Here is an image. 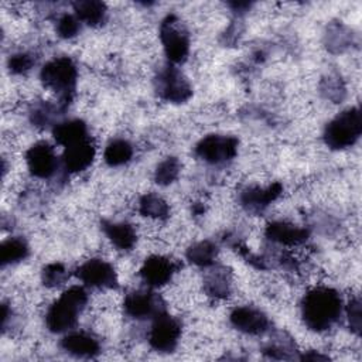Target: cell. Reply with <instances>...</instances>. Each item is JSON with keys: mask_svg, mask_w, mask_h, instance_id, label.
<instances>
[{"mask_svg": "<svg viewBox=\"0 0 362 362\" xmlns=\"http://www.w3.org/2000/svg\"><path fill=\"white\" fill-rule=\"evenodd\" d=\"M342 314V297L331 287H315L301 301V317L307 328L324 332L332 328Z\"/></svg>", "mask_w": 362, "mask_h": 362, "instance_id": "6da1fadb", "label": "cell"}, {"mask_svg": "<svg viewBox=\"0 0 362 362\" xmlns=\"http://www.w3.org/2000/svg\"><path fill=\"white\" fill-rule=\"evenodd\" d=\"M88 303V293L81 286H72L55 300L47 311L45 324L51 332L71 331Z\"/></svg>", "mask_w": 362, "mask_h": 362, "instance_id": "7a4b0ae2", "label": "cell"}, {"mask_svg": "<svg viewBox=\"0 0 362 362\" xmlns=\"http://www.w3.org/2000/svg\"><path fill=\"white\" fill-rule=\"evenodd\" d=\"M40 78L45 88L58 93V103L66 109L72 99L78 79V69L75 62L69 57L52 58L42 65Z\"/></svg>", "mask_w": 362, "mask_h": 362, "instance_id": "3957f363", "label": "cell"}, {"mask_svg": "<svg viewBox=\"0 0 362 362\" xmlns=\"http://www.w3.org/2000/svg\"><path fill=\"white\" fill-rule=\"evenodd\" d=\"M362 133L359 107H349L337 115L324 129V141L332 150H342L356 143Z\"/></svg>", "mask_w": 362, "mask_h": 362, "instance_id": "277c9868", "label": "cell"}, {"mask_svg": "<svg viewBox=\"0 0 362 362\" xmlns=\"http://www.w3.org/2000/svg\"><path fill=\"white\" fill-rule=\"evenodd\" d=\"M160 40L171 64H180L187 59L189 52V34L184 23L175 14H168L161 21Z\"/></svg>", "mask_w": 362, "mask_h": 362, "instance_id": "5b68a950", "label": "cell"}, {"mask_svg": "<svg viewBox=\"0 0 362 362\" xmlns=\"http://www.w3.org/2000/svg\"><path fill=\"white\" fill-rule=\"evenodd\" d=\"M156 90L158 96L171 103H184L192 96V88L184 74L174 64L163 66L156 76Z\"/></svg>", "mask_w": 362, "mask_h": 362, "instance_id": "8992f818", "label": "cell"}, {"mask_svg": "<svg viewBox=\"0 0 362 362\" xmlns=\"http://www.w3.org/2000/svg\"><path fill=\"white\" fill-rule=\"evenodd\" d=\"M238 139L226 134H208L195 146L198 158L208 164H223L230 161L238 153Z\"/></svg>", "mask_w": 362, "mask_h": 362, "instance_id": "52a82bcc", "label": "cell"}, {"mask_svg": "<svg viewBox=\"0 0 362 362\" xmlns=\"http://www.w3.org/2000/svg\"><path fill=\"white\" fill-rule=\"evenodd\" d=\"M181 337V324L165 311L153 318L148 331V342L157 352H173Z\"/></svg>", "mask_w": 362, "mask_h": 362, "instance_id": "ba28073f", "label": "cell"}, {"mask_svg": "<svg viewBox=\"0 0 362 362\" xmlns=\"http://www.w3.org/2000/svg\"><path fill=\"white\" fill-rule=\"evenodd\" d=\"M124 313L136 320L154 318L157 314L165 311L163 298L151 290H134L124 297Z\"/></svg>", "mask_w": 362, "mask_h": 362, "instance_id": "9c48e42d", "label": "cell"}, {"mask_svg": "<svg viewBox=\"0 0 362 362\" xmlns=\"http://www.w3.org/2000/svg\"><path fill=\"white\" fill-rule=\"evenodd\" d=\"M25 163L30 173L37 178H51L58 167V157L48 141H37L25 151Z\"/></svg>", "mask_w": 362, "mask_h": 362, "instance_id": "30bf717a", "label": "cell"}, {"mask_svg": "<svg viewBox=\"0 0 362 362\" xmlns=\"http://www.w3.org/2000/svg\"><path fill=\"white\" fill-rule=\"evenodd\" d=\"M79 280L93 288H116L117 274L110 263L103 259H89L76 269Z\"/></svg>", "mask_w": 362, "mask_h": 362, "instance_id": "8fae6325", "label": "cell"}, {"mask_svg": "<svg viewBox=\"0 0 362 362\" xmlns=\"http://www.w3.org/2000/svg\"><path fill=\"white\" fill-rule=\"evenodd\" d=\"M229 320H230V324L238 331L249 335H262L270 327L269 317L259 308H255L250 305L236 307L230 313Z\"/></svg>", "mask_w": 362, "mask_h": 362, "instance_id": "7c38bea8", "label": "cell"}, {"mask_svg": "<svg viewBox=\"0 0 362 362\" xmlns=\"http://www.w3.org/2000/svg\"><path fill=\"white\" fill-rule=\"evenodd\" d=\"M95 156H96V148L90 137L83 139L64 148V154L61 158L62 167L66 173H71V174L81 173L93 163Z\"/></svg>", "mask_w": 362, "mask_h": 362, "instance_id": "4fadbf2b", "label": "cell"}, {"mask_svg": "<svg viewBox=\"0 0 362 362\" xmlns=\"http://www.w3.org/2000/svg\"><path fill=\"white\" fill-rule=\"evenodd\" d=\"M175 272H177V264L174 260L165 256L154 255L146 259V262L140 269V276L147 286L160 287L167 284L173 279Z\"/></svg>", "mask_w": 362, "mask_h": 362, "instance_id": "5bb4252c", "label": "cell"}, {"mask_svg": "<svg viewBox=\"0 0 362 362\" xmlns=\"http://www.w3.org/2000/svg\"><path fill=\"white\" fill-rule=\"evenodd\" d=\"M283 191L281 184L273 182L267 187H247L240 192V204L249 212H262L273 201H276Z\"/></svg>", "mask_w": 362, "mask_h": 362, "instance_id": "9a60e30c", "label": "cell"}, {"mask_svg": "<svg viewBox=\"0 0 362 362\" xmlns=\"http://www.w3.org/2000/svg\"><path fill=\"white\" fill-rule=\"evenodd\" d=\"M61 348L76 358H95L100 354L99 341L85 331H68L61 339Z\"/></svg>", "mask_w": 362, "mask_h": 362, "instance_id": "2e32d148", "label": "cell"}, {"mask_svg": "<svg viewBox=\"0 0 362 362\" xmlns=\"http://www.w3.org/2000/svg\"><path fill=\"white\" fill-rule=\"evenodd\" d=\"M264 235L269 240L286 245V246H298L308 239V230L298 225H294L287 221H274L266 226Z\"/></svg>", "mask_w": 362, "mask_h": 362, "instance_id": "e0dca14e", "label": "cell"}, {"mask_svg": "<svg viewBox=\"0 0 362 362\" xmlns=\"http://www.w3.org/2000/svg\"><path fill=\"white\" fill-rule=\"evenodd\" d=\"M211 270L204 279V290L215 298H225L230 294L232 273L225 266H209Z\"/></svg>", "mask_w": 362, "mask_h": 362, "instance_id": "ac0fdd59", "label": "cell"}, {"mask_svg": "<svg viewBox=\"0 0 362 362\" xmlns=\"http://www.w3.org/2000/svg\"><path fill=\"white\" fill-rule=\"evenodd\" d=\"M52 136L55 141L64 147L89 137L86 123L81 119H69L55 123L52 127Z\"/></svg>", "mask_w": 362, "mask_h": 362, "instance_id": "d6986e66", "label": "cell"}, {"mask_svg": "<svg viewBox=\"0 0 362 362\" xmlns=\"http://www.w3.org/2000/svg\"><path fill=\"white\" fill-rule=\"evenodd\" d=\"M102 229L107 239L120 250H130L137 242V233L127 222L103 221Z\"/></svg>", "mask_w": 362, "mask_h": 362, "instance_id": "ffe728a7", "label": "cell"}, {"mask_svg": "<svg viewBox=\"0 0 362 362\" xmlns=\"http://www.w3.org/2000/svg\"><path fill=\"white\" fill-rule=\"evenodd\" d=\"M74 10H75V16L78 17L79 21L92 25V27H98L100 24H103L105 18H106V4L103 1L99 0H79L74 3Z\"/></svg>", "mask_w": 362, "mask_h": 362, "instance_id": "44dd1931", "label": "cell"}, {"mask_svg": "<svg viewBox=\"0 0 362 362\" xmlns=\"http://www.w3.org/2000/svg\"><path fill=\"white\" fill-rule=\"evenodd\" d=\"M30 253L28 243L20 238V236H13L6 239L1 246H0V260L1 264H13L24 260Z\"/></svg>", "mask_w": 362, "mask_h": 362, "instance_id": "7402d4cb", "label": "cell"}, {"mask_svg": "<svg viewBox=\"0 0 362 362\" xmlns=\"http://www.w3.org/2000/svg\"><path fill=\"white\" fill-rule=\"evenodd\" d=\"M216 256H218V246L211 240L197 242L191 245L187 250L188 260L201 267L212 266L215 263Z\"/></svg>", "mask_w": 362, "mask_h": 362, "instance_id": "603a6c76", "label": "cell"}, {"mask_svg": "<svg viewBox=\"0 0 362 362\" xmlns=\"http://www.w3.org/2000/svg\"><path fill=\"white\" fill-rule=\"evenodd\" d=\"M133 157V146L124 139H115L112 140L103 153V158L107 165L119 167L130 161Z\"/></svg>", "mask_w": 362, "mask_h": 362, "instance_id": "cb8c5ba5", "label": "cell"}, {"mask_svg": "<svg viewBox=\"0 0 362 362\" xmlns=\"http://www.w3.org/2000/svg\"><path fill=\"white\" fill-rule=\"evenodd\" d=\"M139 212L148 218L163 219V218L168 216L170 208H168V204L160 195H157L154 192H148L140 198Z\"/></svg>", "mask_w": 362, "mask_h": 362, "instance_id": "d4e9b609", "label": "cell"}, {"mask_svg": "<svg viewBox=\"0 0 362 362\" xmlns=\"http://www.w3.org/2000/svg\"><path fill=\"white\" fill-rule=\"evenodd\" d=\"M65 109L58 103V105H51L48 102H41L38 105H35L30 113L31 122L35 126L40 127H45L48 124H54V120L58 117L59 112H64Z\"/></svg>", "mask_w": 362, "mask_h": 362, "instance_id": "484cf974", "label": "cell"}, {"mask_svg": "<svg viewBox=\"0 0 362 362\" xmlns=\"http://www.w3.org/2000/svg\"><path fill=\"white\" fill-rule=\"evenodd\" d=\"M181 171V163L177 157L164 158L154 171V180L158 185H170L174 182Z\"/></svg>", "mask_w": 362, "mask_h": 362, "instance_id": "4316f807", "label": "cell"}, {"mask_svg": "<svg viewBox=\"0 0 362 362\" xmlns=\"http://www.w3.org/2000/svg\"><path fill=\"white\" fill-rule=\"evenodd\" d=\"M68 276V270L62 263H49L41 272L42 283L49 288H57L65 284Z\"/></svg>", "mask_w": 362, "mask_h": 362, "instance_id": "83f0119b", "label": "cell"}, {"mask_svg": "<svg viewBox=\"0 0 362 362\" xmlns=\"http://www.w3.org/2000/svg\"><path fill=\"white\" fill-rule=\"evenodd\" d=\"M293 342L290 338H284V335H280L274 339H272L266 348H264V354L273 359H288V358H294L293 355Z\"/></svg>", "mask_w": 362, "mask_h": 362, "instance_id": "f1b7e54d", "label": "cell"}, {"mask_svg": "<svg viewBox=\"0 0 362 362\" xmlns=\"http://www.w3.org/2000/svg\"><path fill=\"white\" fill-rule=\"evenodd\" d=\"M81 30V21L76 16L62 14L57 21V33L61 38H72Z\"/></svg>", "mask_w": 362, "mask_h": 362, "instance_id": "f546056e", "label": "cell"}, {"mask_svg": "<svg viewBox=\"0 0 362 362\" xmlns=\"http://www.w3.org/2000/svg\"><path fill=\"white\" fill-rule=\"evenodd\" d=\"M35 59L28 52H18L8 58V69L13 74H24L33 68Z\"/></svg>", "mask_w": 362, "mask_h": 362, "instance_id": "4dcf8cb0", "label": "cell"}, {"mask_svg": "<svg viewBox=\"0 0 362 362\" xmlns=\"http://www.w3.org/2000/svg\"><path fill=\"white\" fill-rule=\"evenodd\" d=\"M346 313H348V322H349L351 329L359 335V332H361V301L358 297L352 298L348 303Z\"/></svg>", "mask_w": 362, "mask_h": 362, "instance_id": "1f68e13d", "label": "cell"}, {"mask_svg": "<svg viewBox=\"0 0 362 362\" xmlns=\"http://www.w3.org/2000/svg\"><path fill=\"white\" fill-rule=\"evenodd\" d=\"M300 359H311V361H325V359H328L327 356H324V355H320V354H304V355H301L300 356Z\"/></svg>", "mask_w": 362, "mask_h": 362, "instance_id": "d6a6232c", "label": "cell"}, {"mask_svg": "<svg viewBox=\"0 0 362 362\" xmlns=\"http://www.w3.org/2000/svg\"><path fill=\"white\" fill-rule=\"evenodd\" d=\"M235 10H242V8H246V7H249L250 4L249 3H233V4H230Z\"/></svg>", "mask_w": 362, "mask_h": 362, "instance_id": "836d02e7", "label": "cell"}]
</instances>
